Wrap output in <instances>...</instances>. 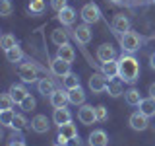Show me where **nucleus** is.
<instances>
[{"label": "nucleus", "instance_id": "obj_30", "mask_svg": "<svg viewBox=\"0 0 155 146\" xmlns=\"http://www.w3.org/2000/svg\"><path fill=\"white\" fill-rule=\"evenodd\" d=\"M27 8L31 14H43L47 10V4H45V0H31Z\"/></svg>", "mask_w": 155, "mask_h": 146}, {"label": "nucleus", "instance_id": "obj_4", "mask_svg": "<svg viewBox=\"0 0 155 146\" xmlns=\"http://www.w3.org/2000/svg\"><path fill=\"white\" fill-rule=\"evenodd\" d=\"M81 19H84L85 23H97L101 19V10L97 6L95 2H87L81 6V12H80Z\"/></svg>", "mask_w": 155, "mask_h": 146}, {"label": "nucleus", "instance_id": "obj_25", "mask_svg": "<svg viewBox=\"0 0 155 146\" xmlns=\"http://www.w3.org/2000/svg\"><path fill=\"white\" fill-rule=\"evenodd\" d=\"M51 39H52V43H54L56 47H60V45H64V43H68V33H66L62 27H58V29H54V31H52Z\"/></svg>", "mask_w": 155, "mask_h": 146}, {"label": "nucleus", "instance_id": "obj_16", "mask_svg": "<svg viewBox=\"0 0 155 146\" xmlns=\"http://www.w3.org/2000/svg\"><path fill=\"white\" fill-rule=\"evenodd\" d=\"M101 72H103L107 78H116V76H118V58L101 62Z\"/></svg>", "mask_w": 155, "mask_h": 146}, {"label": "nucleus", "instance_id": "obj_43", "mask_svg": "<svg viewBox=\"0 0 155 146\" xmlns=\"http://www.w3.org/2000/svg\"><path fill=\"white\" fill-rule=\"evenodd\" d=\"M56 146H66V144H56Z\"/></svg>", "mask_w": 155, "mask_h": 146}, {"label": "nucleus", "instance_id": "obj_32", "mask_svg": "<svg viewBox=\"0 0 155 146\" xmlns=\"http://www.w3.org/2000/svg\"><path fill=\"white\" fill-rule=\"evenodd\" d=\"M0 103H2V109H12L14 105H16V101H14V97L10 92H6V94L0 96Z\"/></svg>", "mask_w": 155, "mask_h": 146}, {"label": "nucleus", "instance_id": "obj_12", "mask_svg": "<svg viewBox=\"0 0 155 146\" xmlns=\"http://www.w3.org/2000/svg\"><path fill=\"white\" fill-rule=\"evenodd\" d=\"M97 58H99L101 62H107V61H113V58H116L114 47L110 45V43H103V45L97 49Z\"/></svg>", "mask_w": 155, "mask_h": 146}, {"label": "nucleus", "instance_id": "obj_7", "mask_svg": "<svg viewBox=\"0 0 155 146\" xmlns=\"http://www.w3.org/2000/svg\"><path fill=\"white\" fill-rule=\"evenodd\" d=\"M48 97H51V105L54 107V109L66 107V103H70V99H68V90H62V88H56Z\"/></svg>", "mask_w": 155, "mask_h": 146}, {"label": "nucleus", "instance_id": "obj_19", "mask_svg": "<svg viewBox=\"0 0 155 146\" xmlns=\"http://www.w3.org/2000/svg\"><path fill=\"white\" fill-rule=\"evenodd\" d=\"M52 121H54V125L62 127V125H66V123L72 121V115H70V111H68L66 107H60V109H54V113H52Z\"/></svg>", "mask_w": 155, "mask_h": 146}, {"label": "nucleus", "instance_id": "obj_27", "mask_svg": "<svg viewBox=\"0 0 155 146\" xmlns=\"http://www.w3.org/2000/svg\"><path fill=\"white\" fill-rule=\"evenodd\" d=\"M107 92H109V96H110V97H118V96H122V94H124V90H122V80H118V82H110V80H109Z\"/></svg>", "mask_w": 155, "mask_h": 146}, {"label": "nucleus", "instance_id": "obj_9", "mask_svg": "<svg viewBox=\"0 0 155 146\" xmlns=\"http://www.w3.org/2000/svg\"><path fill=\"white\" fill-rule=\"evenodd\" d=\"M74 37H76V41L78 43H81V45H87V43L91 41V37H93V33H91V27H89V23H81V26H78L74 29Z\"/></svg>", "mask_w": 155, "mask_h": 146}, {"label": "nucleus", "instance_id": "obj_24", "mask_svg": "<svg viewBox=\"0 0 155 146\" xmlns=\"http://www.w3.org/2000/svg\"><path fill=\"white\" fill-rule=\"evenodd\" d=\"M62 86H64V90H74V88H80V78H78V74H74V72L66 74L64 78H62Z\"/></svg>", "mask_w": 155, "mask_h": 146}, {"label": "nucleus", "instance_id": "obj_26", "mask_svg": "<svg viewBox=\"0 0 155 146\" xmlns=\"http://www.w3.org/2000/svg\"><path fill=\"white\" fill-rule=\"evenodd\" d=\"M58 129H60V133H58V134H62L68 140L74 138V136H78V129H76V125L72 123V121H70V123H66V125H62V127H58Z\"/></svg>", "mask_w": 155, "mask_h": 146}, {"label": "nucleus", "instance_id": "obj_37", "mask_svg": "<svg viewBox=\"0 0 155 146\" xmlns=\"http://www.w3.org/2000/svg\"><path fill=\"white\" fill-rule=\"evenodd\" d=\"M68 0H51V8L52 10H54V12L58 14V12H60V10H64L66 6H68Z\"/></svg>", "mask_w": 155, "mask_h": 146}, {"label": "nucleus", "instance_id": "obj_41", "mask_svg": "<svg viewBox=\"0 0 155 146\" xmlns=\"http://www.w3.org/2000/svg\"><path fill=\"white\" fill-rule=\"evenodd\" d=\"M149 64H151V68L155 70V53H151V57H149Z\"/></svg>", "mask_w": 155, "mask_h": 146}, {"label": "nucleus", "instance_id": "obj_20", "mask_svg": "<svg viewBox=\"0 0 155 146\" xmlns=\"http://www.w3.org/2000/svg\"><path fill=\"white\" fill-rule=\"evenodd\" d=\"M37 90H39V94H43V96H51L52 92L56 90L54 80H52V78H41V80L37 82Z\"/></svg>", "mask_w": 155, "mask_h": 146}, {"label": "nucleus", "instance_id": "obj_44", "mask_svg": "<svg viewBox=\"0 0 155 146\" xmlns=\"http://www.w3.org/2000/svg\"><path fill=\"white\" fill-rule=\"evenodd\" d=\"M153 2H155V0H153Z\"/></svg>", "mask_w": 155, "mask_h": 146}, {"label": "nucleus", "instance_id": "obj_36", "mask_svg": "<svg viewBox=\"0 0 155 146\" xmlns=\"http://www.w3.org/2000/svg\"><path fill=\"white\" fill-rule=\"evenodd\" d=\"M25 125H27V121H25V117H23V115H16V117H14V121H12V129L21 130Z\"/></svg>", "mask_w": 155, "mask_h": 146}, {"label": "nucleus", "instance_id": "obj_21", "mask_svg": "<svg viewBox=\"0 0 155 146\" xmlns=\"http://www.w3.org/2000/svg\"><path fill=\"white\" fill-rule=\"evenodd\" d=\"M68 99L74 105H84L85 103V92L81 90V86L74 88V90H68Z\"/></svg>", "mask_w": 155, "mask_h": 146}, {"label": "nucleus", "instance_id": "obj_6", "mask_svg": "<svg viewBox=\"0 0 155 146\" xmlns=\"http://www.w3.org/2000/svg\"><path fill=\"white\" fill-rule=\"evenodd\" d=\"M78 119H80L81 125H93L97 123V115H95V107L93 105H81L80 111H78Z\"/></svg>", "mask_w": 155, "mask_h": 146}, {"label": "nucleus", "instance_id": "obj_23", "mask_svg": "<svg viewBox=\"0 0 155 146\" xmlns=\"http://www.w3.org/2000/svg\"><path fill=\"white\" fill-rule=\"evenodd\" d=\"M124 99H126L128 105H140V101H142L143 97L140 96V92L136 90V88H130V90L124 92Z\"/></svg>", "mask_w": 155, "mask_h": 146}, {"label": "nucleus", "instance_id": "obj_1", "mask_svg": "<svg viewBox=\"0 0 155 146\" xmlns=\"http://www.w3.org/2000/svg\"><path fill=\"white\" fill-rule=\"evenodd\" d=\"M140 76V62L132 57V53H122L118 58V78L124 84H136Z\"/></svg>", "mask_w": 155, "mask_h": 146}, {"label": "nucleus", "instance_id": "obj_38", "mask_svg": "<svg viewBox=\"0 0 155 146\" xmlns=\"http://www.w3.org/2000/svg\"><path fill=\"white\" fill-rule=\"evenodd\" d=\"M66 146H84V142H81L80 136H74V138H70V140L66 142Z\"/></svg>", "mask_w": 155, "mask_h": 146}, {"label": "nucleus", "instance_id": "obj_15", "mask_svg": "<svg viewBox=\"0 0 155 146\" xmlns=\"http://www.w3.org/2000/svg\"><path fill=\"white\" fill-rule=\"evenodd\" d=\"M56 18H58V22H60L62 26H74V22H76V10L70 8V6H66L64 10L58 12Z\"/></svg>", "mask_w": 155, "mask_h": 146}, {"label": "nucleus", "instance_id": "obj_3", "mask_svg": "<svg viewBox=\"0 0 155 146\" xmlns=\"http://www.w3.org/2000/svg\"><path fill=\"white\" fill-rule=\"evenodd\" d=\"M37 72H39V66L35 62H21V64L18 66V74L21 78L25 84H33V82H37Z\"/></svg>", "mask_w": 155, "mask_h": 146}, {"label": "nucleus", "instance_id": "obj_33", "mask_svg": "<svg viewBox=\"0 0 155 146\" xmlns=\"http://www.w3.org/2000/svg\"><path fill=\"white\" fill-rule=\"evenodd\" d=\"M35 105H37V103H35V97H33L31 94H29L25 99H23L21 103H19V107H21L23 111H33V109H35Z\"/></svg>", "mask_w": 155, "mask_h": 146}, {"label": "nucleus", "instance_id": "obj_8", "mask_svg": "<svg viewBox=\"0 0 155 146\" xmlns=\"http://www.w3.org/2000/svg\"><path fill=\"white\" fill-rule=\"evenodd\" d=\"M70 64L72 62L68 61H62V58H54V61H51V72L58 78H64L66 74H70Z\"/></svg>", "mask_w": 155, "mask_h": 146}, {"label": "nucleus", "instance_id": "obj_29", "mask_svg": "<svg viewBox=\"0 0 155 146\" xmlns=\"http://www.w3.org/2000/svg\"><path fill=\"white\" fill-rule=\"evenodd\" d=\"M6 58L10 62H19L23 58V51H21V47H12L10 51H6Z\"/></svg>", "mask_w": 155, "mask_h": 146}, {"label": "nucleus", "instance_id": "obj_14", "mask_svg": "<svg viewBox=\"0 0 155 146\" xmlns=\"http://www.w3.org/2000/svg\"><path fill=\"white\" fill-rule=\"evenodd\" d=\"M87 140H89V146H107L109 144V136H107V133L101 130V129L89 133V138Z\"/></svg>", "mask_w": 155, "mask_h": 146}, {"label": "nucleus", "instance_id": "obj_34", "mask_svg": "<svg viewBox=\"0 0 155 146\" xmlns=\"http://www.w3.org/2000/svg\"><path fill=\"white\" fill-rule=\"evenodd\" d=\"M12 2L10 0H0V16L2 18H8L10 14H12Z\"/></svg>", "mask_w": 155, "mask_h": 146}, {"label": "nucleus", "instance_id": "obj_17", "mask_svg": "<svg viewBox=\"0 0 155 146\" xmlns=\"http://www.w3.org/2000/svg\"><path fill=\"white\" fill-rule=\"evenodd\" d=\"M10 94H12V97H14V101H16V103L19 105L21 103L23 99H25V97L29 96V92H27V88L25 86H21V84H12L10 86Z\"/></svg>", "mask_w": 155, "mask_h": 146}, {"label": "nucleus", "instance_id": "obj_13", "mask_svg": "<svg viewBox=\"0 0 155 146\" xmlns=\"http://www.w3.org/2000/svg\"><path fill=\"white\" fill-rule=\"evenodd\" d=\"M31 129L35 130V133L43 134V133H48V129H51V125H48V119L47 115H35L31 121Z\"/></svg>", "mask_w": 155, "mask_h": 146}, {"label": "nucleus", "instance_id": "obj_2", "mask_svg": "<svg viewBox=\"0 0 155 146\" xmlns=\"http://www.w3.org/2000/svg\"><path fill=\"white\" fill-rule=\"evenodd\" d=\"M142 45V39L136 31H126L120 35V47H122V53H136Z\"/></svg>", "mask_w": 155, "mask_h": 146}, {"label": "nucleus", "instance_id": "obj_40", "mask_svg": "<svg viewBox=\"0 0 155 146\" xmlns=\"http://www.w3.org/2000/svg\"><path fill=\"white\" fill-rule=\"evenodd\" d=\"M149 97H153V99H155V82L149 86Z\"/></svg>", "mask_w": 155, "mask_h": 146}, {"label": "nucleus", "instance_id": "obj_11", "mask_svg": "<svg viewBox=\"0 0 155 146\" xmlns=\"http://www.w3.org/2000/svg\"><path fill=\"white\" fill-rule=\"evenodd\" d=\"M110 27H113V31L114 33H126V31H130V19L124 16V14H118V16H114L113 19V23H110Z\"/></svg>", "mask_w": 155, "mask_h": 146}, {"label": "nucleus", "instance_id": "obj_10", "mask_svg": "<svg viewBox=\"0 0 155 146\" xmlns=\"http://www.w3.org/2000/svg\"><path fill=\"white\" fill-rule=\"evenodd\" d=\"M130 127H132L134 130H145L147 129V125H149V117L147 115H143L142 111H136V113L130 115Z\"/></svg>", "mask_w": 155, "mask_h": 146}, {"label": "nucleus", "instance_id": "obj_31", "mask_svg": "<svg viewBox=\"0 0 155 146\" xmlns=\"http://www.w3.org/2000/svg\"><path fill=\"white\" fill-rule=\"evenodd\" d=\"M14 117H16V113H14L12 109H2L0 111V123H2L4 127H12Z\"/></svg>", "mask_w": 155, "mask_h": 146}, {"label": "nucleus", "instance_id": "obj_35", "mask_svg": "<svg viewBox=\"0 0 155 146\" xmlns=\"http://www.w3.org/2000/svg\"><path fill=\"white\" fill-rule=\"evenodd\" d=\"M95 115H97V121H99V123H103V121L109 119V109H107L105 105H97L95 107Z\"/></svg>", "mask_w": 155, "mask_h": 146}, {"label": "nucleus", "instance_id": "obj_18", "mask_svg": "<svg viewBox=\"0 0 155 146\" xmlns=\"http://www.w3.org/2000/svg\"><path fill=\"white\" fill-rule=\"evenodd\" d=\"M56 57H58V58H62V61L74 62V58H76V51H74V47H72L70 43H64V45H60V47H58Z\"/></svg>", "mask_w": 155, "mask_h": 146}, {"label": "nucleus", "instance_id": "obj_5", "mask_svg": "<svg viewBox=\"0 0 155 146\" xmlns=\"http://www.w3.org/2000/svg\"><path fill=\"white\" fill-rule=\"evenodd\" d=\"M107 86H109V82H107V76L103 74V72H95V74H91V78H89V90L93 92V94L107 92Z\"/></svg>", "mask_w": 155, "mask_h": 146}, {"label": "nucleus", "instance_id": "obj_28", "mask_svg": "<svg viewBox=\"0 0 155 146\" xmlns=\"http://www.w3.org/2000/svg\"><path fill=\"white\" fill-rule=\"evenodd\" d=\"M18 45V41H16V37L12 35V33H4L2 37H0V47L4 49V51H10L12 47H16Z\"/></svg>", "mask_w": 155, "mask_h": 146}, {"label": "nucleus", "instance_id": "obj_22", "mask_svg": "<svg viewBox=\"0 0 155 146\" xmlns=\"http://www.w3.org/2000/svg\"><path fill=\"white\" fill-rule=\"evenodd\" d=\"M138 107H140V111H142L143 115H147V117L155 115V99L153 97H145V99H142Z\"/></svg>", "mask_w": 155, "mask_h": 146}, {"label": "nucleus", "instance_id": "obj_42", "mask_svg": "<svg viewBox=\"0 0 155 146\" xmlns=\"http://www.w3.org/2000/svg\"><path fill=\"white\" fill-rule=\"evenodd\" d=\"M110 2H114V4H118V2H122V0H110Z\"/></svg>", "mask_w": 155, "mask_h": 146}, {"label": "nucleus", "instance_id": "obj_39", "mask_svg": "<svg viewBox=\"0 0 155 146\" xmlns=\"http://www.w3.org/2000/svg\"><path fill=\"white\" fill-rule=\"evenodd\" d=\"M10 146H25V142H23V140H16V138H14L12 142H10Z\"/></svg>", "mask_w": 155, "mask_h": 146}]
</instances>
